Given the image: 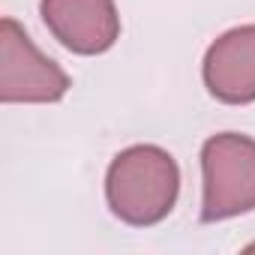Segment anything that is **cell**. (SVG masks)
<instances>
[{"instance_id":"cell-1","label":"cell","mask_w":255,"mask_h":255,"mask_svg":"<svg viewBox=\"0 0 255 255\" xmlns=\"http://www.w3.org/2000/svg\"><path fill=\"white\" fill-rule=\"evenodd\" d=\"M180 165L159 144H132L120 150L105 171L108 210L132 228L159 225L177 204Z\"/></svg>"},{"instance_id":"cell-2","label":"cell","mask_w":255,"mask_h":255,"mask_svg":"<svg viewBox=\"0 0 255 255\" xmlns=\"http://www.w3.org/2000/svg\"><path fill=\"white\" fill-rule=\"evenodd\" d=\"M255 210V138L216 132L201 144V222Z\"/></svg>"},{"instance_id":"cell-3","label":"cell","mask_w":255,"mask_h":255,"mask_svg":"<svg viewBox=\"0 0 255 255\" xmlns=\"http://www.w3.org/2000/svg\"><path fill=\"white\" fill-rule=\"evenodd\" d=\"M69 87L63 66L42 54L15 18L0 21V99L6 105H48L60 102Z\"/></svg>"},{"instance_id":"cell-4","label":"cell","mask_w":255,"mask_h":255,"mask_svg":"<svg viewBox=\"0 0 255 255\" xmlns=\"http://www.w3.org/2000/svg\"><path fill=\"white\" fill-rule=\"evenodd\" d=\"M39 15L51 36L72 54H105L120 39L114 0H39Z\"/></svg>"},{"instance_id":"cell-5","label":"cell","mask_w":255,"mask_h":255,"mask_svg":"<svg viewBox=\"0 0 255 255\" xmlns=\"http://www.w3.org/2000/svg\"><path fill=\"white\" fill-rule=\"evenodd\" d=\"M201 78L207 93L225 105L255 102V24H240L216 36L204 51Z\"/></svg>"}]
</instances>
